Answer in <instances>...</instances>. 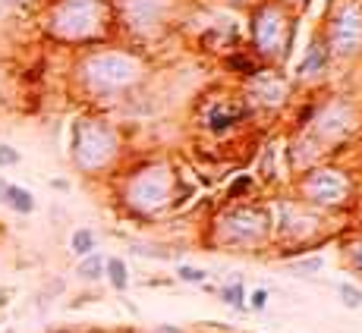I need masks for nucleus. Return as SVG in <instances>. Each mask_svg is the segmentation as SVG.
I'll return each mask as SVG.
<instances>
[{
  "label": "nucleus",
  "mask_w": 362,
  "mask_h": 333,
  "mask_svg": "<svg viewBox=\"0 0 362 333\" xmlns=\"http://www.w3.org/2000/svg\"><path fill=\"white\" fill-rule=\"evenodd\" d=\"M117 151V135L98 120H79L73 133V161L79 170L95 173L104 164H110Z\"/></svg>",
  "instance_id": "obj_1"
},
{
  "label": "nucleus",
  "mask_w": 362,
  "mask_h": 333,
  "mask_svg": "<svg viewBox=\"0 0 362 333\" xmlns=\"http://www.w3.org/2000/svg\"><path fill=\"white\" fill-rule=\"evenodd\" d=\"M51 32L64 41L88 38L98 29V0H60L47 19Z\"/></svg>",
  "instance_id": "obj_2"
},
{
  "label": "nucleus",
  "mask_w": 362,
  "mask_h": 333,
  "mask_svg": "<svg viewBox=\"0 0 362 333\" xmlns=\"http://www.w3.org/2000/svg\"><path fill=\"white\" fill-rule=\"evenodd\" d=\"M86 79L92 88H117V85H127L132 79V63L120 54H101V57H92L86 63Z\"/></svg>",
  "instance_id": "obj_3"
},
{
  "label": "nucleus",
  "mask_w": 362,
  "mask_h": 333,
  "mask_svg": "<svg viewBox=\"0 0 362 333\" xmlns=\"http://www.w3.org/2000/svg\"><path fill=\"white\" fill-rule=\"evenodd\" d=\"M167 192H170V183H167L164 170H148L139 179H132L127 198L136 211H155L167 201Z\"/></svg>",
  "instance_id": "obj_4"
},
{
  "label": "nucleus",
  "mask_w": 362,
  "mask_h": 333,
  "mask_svg": "<svg viewBox=\"0 0 362 333\" xmlns=\"http://www.w3.org/2000/svg\"><path fill=\"white\" fill-rule=\"evenodd\" d=\"M305 195L318 205H337L346 198V179L337 170H318L305 179Z\"/></svg>",
  "instance_id": "obj_5"
},
{
  "label": "nucleus",
  "mask_w": 362,
  "mask_h": 333,
  "mask_svg": "<svg viewBox=\"0 0 362 333\" xmlns=\"http://www.w3.org/2000/svg\"><path fill=\"white\" fill-rule=\"evenodd\" d=\"M359 41H362V19H359V13L350 10L346 16L337 19V25H334V44H337V51L353 54L359 47Z\"/></svg>",
  "instance_id": "obj_6"
},
{
  "label": "nucleus",
  "mask_w": 362,
  "mask_h": 333,
  "mask_svg": "<svg viewBox=\"0 0 362 333\" xmlns=\"http://www.w3.org/2000/svg\"><path fill=\"white\" fill-rule=\"evenodd\" d=\"M227 224H230L227 230H230L233 239H243V242L259 239V236L264 233V217H262V214H255V211H240V214H233Z\"/></svg>",
  "instance_id": "obj_7"
},
{
  "label": "nucleus",
  "mask_w": 362,
  "mask_h": 333,
  "mask_svg": "<svg viewBox=\"0 0 362 333\" xmlns=\"http://www.w3.org/2000/svg\"><path fill=\"white\" fill-rule=\"evenodd\" d=\"M0 201H4L10 211H16V214H32V211H35L32 192L23 189V186L6 183V179H0Z\"/></svg>",
  "instance_id": "obj_8"
},
{
  "label": "nucleus",
  "mask_w": 362,
  "mask_h": 333,
  "mask_svg": "<svg viewBox=\"0 0 362 333\" xmlns=\"http://www.w3.org/2000/svg\"><path fill=\"white\" fill-rule=\"evenodd\" d=\"M104 274H107L110 286H114L117 293H123V289L129 286V270H127V261L123 258H107L104 261Z\"/></svg>",
  "instance_id": "obj_9"
},
{
  "label": "nucleus",
  "mask_w": 362,
  "mask_h": 333,
  "mask_svg": "<svg viewBox=\"0 0 362 333\" xmlns=\"http://www.w3.org/2000/svg\"><path fill=\"white\" fill-rule=\"evenodd\" d=\"M76 274H79V280H101L104 277V258L101 255H86V258L79 261V267H76Z\"/></svg>",
  "instance_id": "obj_10"
},
{
  "label": "nucleus",
  "mask_w": 362,
  "mask_h": 333,
  "mask_svg": "<svg viewBox=\"0 0 362 333\" xmlns=\"http://www.w3.org/2000/svg\"><path fill=\"white\" fill-rule=\"evenodd\" d=\"M69 248H73V255H79V258L92 255L95 252V233L92 230H76L73 239H69Z\"/></svg>",
  "instance_id": "obj_11"
},
{
  "label": "nucleus",
  "mask_w": 362,
  "mask_h": 333,
  "mask_svg": "<svg viewBox=\"0 0 362 333\" xmlns=\"http://www.w3.org/2000/svg\"><path fill=\"white\" fill-rule=\"evenodd\" d=\"M221 302L230 305V308H243L246 305V289H243V283H230V286H221L218 289Z\"/></svg>",
  "instance_id": "obj_12"
},
{
  "label": "nucleus",
  "mask_w": 362,
  "mask_h": 333,
  "mask_svg": "<svg viewBox=\"0 0 362 333\" xmlns=\"http://www.w3.org/2000/svg\"><path fill=\"white\" fill-rule=\"evenodd\" d=\"M340 299H344L346 308H359V305H362V293L356 286H350V283H340Z\"/></svg>",
  "instance_id": "obj_13"
},
{
  "label": "nucleus",
  "mask_w": 362,
  "mask_h": 333,
  "mask_svg": "<svg viewBox=\"0 0 362 333\" xmlns=\"http://www.w3.org/2000/svg\"><path fill=\"white\" fill-rule=\"evenodd\" d=\"M16 164H19V151L13 148V145H4V142H0V166L6 170V166H16Z\"/></svg>",
  "instance_id": "obj_14"
},
{
  "label": "nucleus",
  "mask_w": 362,
  "mask_h": 333,
  "mask_svg": "<svg viewBox=\"0 0 362 333\" xmlns=\"http://www.w3.org/2000/svg\"><path fill=\"white\" fill-rule=\"evenodd\" d=\"M322 63H325V54H322V51H312L309 60L299 66V73H303V75H312V66H322Z\"/></svg>",
  "instance_id": "obj_15"
},
{
  "label": "nucleus",
  "mask_w": 362,
  "mask_h": 333,
  "mask_svg": "<svg viewBox=\"0 0 362 333\" xmlns=\"http://www.w3.org/2000/svg\"><path fill=\"white\" fill-rule=\"evenodd\" d=\"M180 280H186V283H202V280H205V270H199V267H180Z\"/></svg>",
  "instance_id": "obj_16"
},
{
  "label": "nucleus",
  "mask_w": 362,
  "mask_h": 333,
  "mask_svg": "<svg viewBox=\"0 0 362 333\" xmlns=\"http://www.w3.org/2000/svg\"><path fill=\"white\" fill-rule=\"evenodd\" d=\"M264 302H268V293H264V289H255L252 293V308H264Z\"/></svg>",
  "instance_id": "obj_17"
},
{
  "label": "nucleus",
  "mask_w": 362,
  "mask_h": 333,
  "mask_svg": "<svg viewBox=\"0 0 362 333\" xmlns=\"http://www.w3.org/2000/svg\"><path fill=\"white\" fill-rule=\"evenodd\" d=\"M158 333H180V330H177V327H161Z\"/></svg>",
  "instance_id": "obj_18"
}]
</instances>
